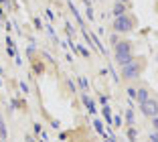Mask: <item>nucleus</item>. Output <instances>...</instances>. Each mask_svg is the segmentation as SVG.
I'll list each match as a JSON object with an SVG mask.
<instances>
[{"label": "nucleus", "instance_id": "nucleus-7", "mask_svg": "<svg viewBox=\"0 0 158 142\" xmlns=\"http://www.w3.org/2000/svg\"><path fill=\"white\" fill-rule=\"evenodd\" d=\"M148 89H146V87H140V89H138V92H136V104H144V101L146 100H148Z\"/></svg>", "mask_w": 158, "mask_h": 142}, {"label": "nucleus", "instance_id": "nucleus-30", "mask_svg": "<svg viewBox=\"0 0 158 142\" xmlns=\"http://www.w3.org/2000/svg\"><path fill=\"white\" fill-rule=\"evenodd\" d=\"M99 101H102L103 105H107V96H102V97H99Z\"/></svg>", "mask_w": 158, "mask_h": 142}, {"label": "nucleus", "instance_id": "nucleus-15", "mask_svg": "<svg viewBox=\"0 0 158 142\" xmlns=\"http://www.w3.org/2000/svg\"><path fill=\"white\" fill-rule=\"evenodd\" d=\"M77 83H79V87H81V89H85V92L89 89V81H87L85 77H79V79H77Z\"/></svg>", "mask_w": 158, "mask_h": 142}, {"label": "nucleus", "instance_id": "nucleus-20", "mask_svg": "<svg viewBox=\"0 0 158 142\" xmlns=\"http://www.w3.org/2000/svg\"><path fill=\"white\" fill-rule=\"evenodd\" d=\"M35 132H37V134H43V126H41V124H35Z\"/></svg>", "mask_w": 158, "mask_h": 142}, {"label": "nucleus", "instance_id": "nucleus-36", "mask_svg": "<svg viewBox=\"0 0 158 142\" xmlns=\"http://www.w3.org/2000/svg\"><path fill=\"white\" fill-rule=\"evenodd\" d=\"M156 6H158V4H156Z\"/></svg>", "mask_w": 158, "mask_h": 142}, {"label": "nucleus", "instance_id": "nucleus-29", "mask_svg": "<svg viewBox=\"0 0 158 142\" xmlns=\"http://www.w3.org/2000/svg\"><path fill=\"white\" fill-rule=\"evenodd\" d=\"M110 41H112V43H114V45H116V43H118V41H120V39H118V35H112V37H110Z\"/></svg>", "mask_w": 158, "mask_h": 142}, {"label": "nucleus", "instance_id": "nucleus-23", "mask_svg": "<svg viewBox=\"0 0 158 142\" xmlns=\"http://www.w3.org/2000/svg\"><path fill=\"white\" fill-rule=\"evenodd\" d=\"M128 96H130V97H136V89H134V87H128Z\"/></svg>", "mask_w": 158, "mask_h": 142}, {"label": "nucleus", "instance_id": "nucleus-34", "mask_svg": "<svg viewBox=\"0 0 158 142\" xmlns=\"http://www.w3.org/2000/svg\"><path fill=\"white\" fill-rule=\"evenodd\" d=\"M118 2H124V4H126V2H128V0H118Z\"/></svg>", "mask_w": 158, "mask_h": 142}, {"label": "nucleus", "instance_id": "nucleus-27", "mask_svg": "<svg viewBox=\"0 0 158 142\" xmlns=\"http://www.w3.org/2000/svg\"><path fill=\"white\" fill-rule=\"evenodd\" d=\"M8 55H10V57H16V51H14V47H8Z\"/></svg>", "mask_w": 158, "mask_h": 142}, {"label": "nucleus", "instance_id": "nucleus-9", "mask_svg": "<svg viewBox=\"0 0 158 142\" xmlns=\"http://www.w3.org/2000/svg\"><path fill=\"white\" fill-rule=\"evenodd\" d=\"M6 136H8V130H6V122H4V118H2V114H0V140H6Z\"/></svg>", "mask_w": 158, "mask_h": 142}, {"label": "nucleus", "instance_id": "nucleus-4", "mask_svg": "<svg viewBox=\"0 0 158 142\" xmlns=\"http://www.w3.org/2000/svg\"><path fill=\"white\" fill-rule=\"evenodd\" d=\"M114 47H116V55H128V53L134 51V47H132L130 41H118Z\"/></svg>", "mask_w": 158, "mask_h": 142}, {"label": "nucleus", "instance_id": "nucleus-10", "mask_svg": "<svg viewBox=\"0 0 158 142\" xmlns=\"http://www.w3.org/2000/svg\"><path fill=\"white\" fill-rule=\"evenodd\" d=\"M122 14H126V4L124 2H116V6H114V16H122Z\"/></svg>", "mask_w": 158, "mask_h": 142}, {"label": "nucleus", "instance_id": "nucleus-24", "mask_svg": "<svg viewBox=\"0 0 158 142\" xmlns=\"http://www.w3.org/2000/svg\"><path fill=\"white\" fill-rule=\"evenodd\" d=\"M20 89H23L24 93H28V85H27V83H24V81H20Z\"/></svg>", "mask_w": 158, "mask_h": 142}, {"label": "nucleus", "instance_id": "nucleus-22", "mask_svg": "<svg viewBox=\"0 0 158 142\" xmlns=\"http://www.w3.org/2000/svg\"><path fill=\"white\" fill-rule=\"evenodd\" d=\"M27 55H35V45H28V49H27Z\"/></svg>", "mask_w": 158, "mask_h": 142}, {"label": "nucleus", "instance_id": "nucleus-11", "mask_svg": "<svg viewBox=\"0 0 158 142\" xmlns=\"http://www.w3.org/2000/svg\"><path fill=\"white\" fill-rule=\"evenodd\" d=\"M126 122L130 124V126H134V122H136V118H134V110H132V108H128V110H126Z\"/></svg>", "mask_w": 158, "mask_h": 142}, {"label": "nucleus", "instance_id": "nucleus-25", "mask_svg": "<svg viewBox=\"0 0 158 142\" xmlns=\"http://www.w3.org/2000/svg\"><path fill=\"white\" fill-rule=\"evenodd\" d=\"M35 27H37L39 31H41V28H43V23H41V19H35Z\"/></svg>", "mask_w": 158, "mask_h": 142}, {"label": "nucleus", "instance_id": "nucleus-18", "mask_svg": "<svg viewBox=\"0 0 158 142\" xmlns=\"http://www.w3.org/2000/svg\"><path fill=\"white\" fill-rule=\"evenodd\" d=\"M33 71H35L37 75L43 73V63H35V65H33Z\"/></svg>", "mask_w": 158, "mask_h": 142}, {"label": "nucleus", "instance_id": "nucleus-13", "mask_svg": "<svg viewBox=\"0 0 158 142\" xmlns=\"http://www.w3.org/2000/svg\"><path fill=\"white\" fill-rule=\"evenodd\" d=\"M69 8H71V12L75 14V20H77L79 24H83V20H81V16H79V12H77V8H75V4H73V2H69Z\"/></svg>", "mask_w": 158, "mask_h": 142}, {"label": "nucleus", "instance_id": "nucleus-14", "mask_svg": "<svg viewBox=\"0 0 158 142\" xmlns=\"http://www.w3.org/2000/svg\"><path fill=\"white\" fill-rule=\"evenodd\" d=\"M136 138H138V130H136L134 126H132V128L128 130V140H130V142H134Z\"/></svg>", "mask_w": 158, "mask_h": 142}, {"label": "nucleus", "instance_id": "nucleus-12", "mask_svg": "<svg viewBox=\"0 0 158 142\" xmlns=\"http://www.w3.org/2000/svg\"><path fill=\"white\" fill-rule=\"evenodd\" d=\"M103 118H106V122H107V124H112L114 114H112V110H110V105H103Z\"/></svg>", "mask_w": 158, "mask_h": 142}, {"label": "nucleus", "instance_id": "nucleus-1", "mask_svg": "<svg viewBox=\"0 0 158 142\" xmlns=\"http://www.w3.org/2000/svg\"><path fill=\"white\" fill-rule=\"evenodd\" d=\"M132 27H134V20H132L130 16H126V14L116 16V23H114L116 32H128V31H132Z\"/></svg>", "mask_w": 158, "mask_h": 142}, {"label": "nucleus", "instance_id": "nucleus-8", "mask_svg": "<svg viewBox=\"0 0 158 142\" xmlns=\"http://www.w3.org/2000/svg\"><path fill=\"white\" fill-rule=\"evenodd\" d=\"M93 128H95V132H98L99 136H103V138L107 136V132H106V128H103L102 120H93Z\"/></svg>", "mask_w": 158, "mask_h": 142}, {"label": "nucleus", "instance_id": "nucleus-5", "mask_svg": "<svg viewBox=\"0 0 158 142\" xmlns=\"http://www.w3.org/2000/svg\"><path fill=\"white\" fill-rule=\"evenodd\" d=\"M132 61H134V53H128V55H116V63L120 65V67L132 63Z\"/></svg>", "mask_w": 158, "mask_h": 142}, {"label": "nucleus", "instance_id": "nucleus-16", "mask_svg": "<svg viewBox=\"0 0 158 142\" xmlns=\"http://www.w3.org/2000/svg\"><path fill=\"white\" fill-rule=\"evenodd\" d=\"M112 124L120 128V126H122V116H120V114H118V116H114V118H112Z\"/></svg>", "mask_w": 158, "mask_h": 142}, {"label": "nucleus", "instance_id": "nucleus-26", "mask_svg": "<svg viewBox=\"0 0 158 142\" xmlns=\"http://www.w3.org/2000/svg\"><path fill=\"white\" fill-rule=\"evenodd\" d=\"M150 140H152V142H158V132H152V134H150Z\"/></svg>", "mask_w": 158, "mask_h": 142}, {"label": "nucleus", "instance_id": "nucleus-6", "mask_svg": "<svg viewBox=\"0 0 158 142\" xmlns=\"http://www.w3.org/2000/svg\"><path fill=\"white\" fill-rule=\"evenodd\" d=\"M81 101H83V105H85V108H87V112H89V114H91V116L95 114V101H93L91 97L87 96V93H85V96L81 97Z\"/></svg>", "mask_w": 158, "mask_h": 142}, {"label": "nucleus", "instance_id": "nucleus-33", "mask_svg": "<svg viewBox=\"0 0 158 142\" xmlns=\"http://www.w3.org/2000/svg\"><path fill=\"white\" fill-rule=\"evenodd\" d=\"M27 142H35V140H33V138H31V136H28V138H27Z\"/></svg>", "mask_w": 158, "mask_h": 142}, {"label": "nucleus", "instance_id": "nucleus-3", "mask_svg": "<svg viewBox=\"0 0 158 142\" xmlns=\"http://www.w3.org/2000/svg\"><path fill=\"white\" fill-rule=\"evenodd\" d=\"M138 75H140V65L136 63V61H132V63L122 67V77L124 79H134V77H138Z\"/></svg>", "mask_w": 158, "mask_h": 142}, {"label": "nucleus", "instance_id": "nucleus-31", "mask_svg": "<svg viewBox=\"0 0 158 142\" xmlns=\"http://www.w3.org/2000/svg\"><path fill=\"white\" fill-rule=\"evenodd\" d=\"M51 126H53V128H59V126H61V124H59V120H53V122H51Z\"/></svg>", "mask_w": 158, "mask_h": 142}, {"label": "nucleus", "instance_id": "nucleus-17", "mask_svg": "<svg viewBox=\"0 0 158 142\" xmlns=\"http://www.w3.org/2000/svg\"><path fill=\"white\" fill-rule=\"evenodd\" d=\"M85 12H87V19H89V20H93V8L89 6V2H87V6H85Z\"/></svg>", "mask_w": 158, "mask_h": 142}, {"label": "nucleus", "instance_id": "nucleus-28", "mask_svg": "<svg viewBox=\"0 0 158 142\" xmlns=\"http://www.w3.org/2000/svg\"><path fill=\"white\" fill-rule=\"evenodd\" d=\"M152 124H154V128H156V132H158V116H154V118H152Z\"/></svg>", "mask_w": 158, "mask_h": 142}, {"label": "nucleus", "instance_id": "nucleus-35", "mask_svg": "<svg viewBox=\"0 0 158 142\" xmlns=\"http://www.w3.org/2000/svg\"><path fill=\"white\" fill-rule=\"evenodd\" d=\"M0 89H2V79H0Z\"/></svg>", "mask_w": 158, "mask_h": 142}, {"label": "nucleus", "instance_id": "nucleus-32", "mask_svg": "<svg viewBox=\"0 0 158 142\" xmlns=\"http://www.w3.org/2000/svg\"><path fill=\"white\" fill-rule=\"evenodd\" d=\"M4 75H6V71L2 69V65H0V77H4Z\"/></svg>", "mask_w": 158, "mask_h": 142}, {"label": "nucleus", "instance_id": "nucleus-19", "mask_svg": "<svg viewBox=\"0 0 158 142\" xmlns=\"http://www.w3.org/2000/svg\"><path fill=\"white\" fill-rule=\"evenodd\" d=\"M65 28H67V32H69L71 37H73V35H75V28H73V27H71V24H69V23H67V24H65Z\"/></svg>", "mask_w": 158, "mask_h": 142}, {"label": "nucleus", "instance_id": "nucleus-21", "mask_svg": "<svg viewBox=\"0 0 158 142\" xmlns=\"http://www.w3.org/2000/svg\"><path fill=\"white\" fill-rule=\"evenodd\" d=\"M47 31H49V35H51V37H53V41H55V31H53V27H51V24H49V27H47Z\"/></svg>", "mask_w": 158, "mask_h": 142}, {"label": "nucleus", "instance_id": "nucleus-2", "mask_svg": "<svg viewBox=\"0 0 158 142\" xmlns=\"http://www.w3.org/2000/svg\"><path fill=\"white\" fill-rule=\"evenodd\" d=\"M140 110H142V114L148 116V118H154V116H158V101L156 100H146L144 104H140Z\"/></svg>", "mask_w": 158, "mask_h": 142}]
</instances>
